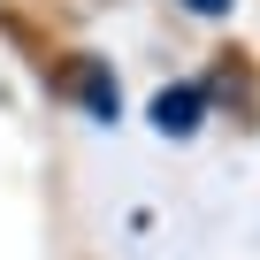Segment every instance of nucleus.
Wrapping results in <instances>:
<instances>
[{
    "label": "nucleus",
    "mask_w": 260,
    "mask_h": 260,
    "mask_svg": "<svg viewBox=\"0 0 260 260\" xmlns=\"http://www.w3.org/2000/svg\"><path fill=\"white\" fill-rule=\"evenodd\" d=\"M207 122V84H161L153 92V130L161 138H199Z\"/></svg>",
    "instance_id": "f257e3e1"
},
{
    "label": "nucleus",
    "mask_w": 260,
    "mask_h": 260,
    "mask_svg": "<svg viewBox=\"0 0 260 260\" xmlns=\"http://www.w3.org/2000/svg\"><path fill=\"white\" fill-rule=\"evenodd\" d=\"M69 92L84 100V115H92V122H115V115H122V92H115L107 61H92V54H84L77 69H69Z\"/></svg>",
    "instance_id": "f03ea898"
},
{
    "label": "nucleus",
    "mask_w": 260,
    "mask_h": 260,
    "mask_svg": "<svg viewBox=\"0 0 260 260\" xmlns=\"http://www.w3.org/2000/svg\"><path fill=\"white\" fill-rule=\"evenodd\" d=\"M184 8H191V16H207V23H214V16H230V8H237V0H184Z\"/></svg>",
    "instance_id": "7ed1b4c3"
}]
</instances>
